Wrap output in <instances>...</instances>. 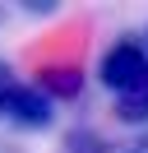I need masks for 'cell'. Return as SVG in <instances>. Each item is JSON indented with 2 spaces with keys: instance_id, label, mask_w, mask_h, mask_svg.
<instances>
[{
  "instance_id": "cell-1",
  "label": "cell",
  "mask_w": 148,
  "mask_h": 153,
  "mask_svg": "<svg viewBox=\"0 0 148 153\" xmlns=\"http://www.w3.org/2000/svg\"><path fill=\"white\" fill-rule=\"evenodd\" d=\"M97 79H102V88H111L116 97L130 93V88H139V84H148V47H144V37H139V33H120V37L102 51Z\"/></svg>"
},
{
  "instance_id": "cell-2",
  "label": "cell",
  "mask_w": 148,
  "mask_h": 153,
  "mask_svg": "<svg viewBox=\"0 0 148 153\" xmlns=\"http://www.w3.org/2000/svg\"><path fill=\"white\" fill-rule=\"evenodd\" d=\"M0 116H9V121L23 125V130H46V125L56 121V102L37 84H14L9 97H5V107H0Z\"/></svg>"
},
{
  "instance_id": "cell-3",
  "label": "cell",
  "mask_w": 148,
  "mask_h": 153,
  "mask_svg": "<svg viewBox=\"0 0 148 153\" xmlns=\"http://www.w3.org/2000/svg\"><path fill=\"white\" fill-rule=\"evenodd\" d=\"M33 84H37V88H42V93L56 102V97H79V88H83V74H79V70H42V74L33 79Z\"/></svg>"
},
{
  "instance_id": "cell-4",
  "label": "cell",
  "mask_w": 148,
  "mask_h": 153,
  "mask_svg": "<svg viewBox=\"0 0 148 153\" xmlns=\"http://www.w3.org/2000/svg\"><path fill=\"white\" fill-rule=\"evenodd\" d=\"M111 111H116V121H125V125H144L148 121V84L120 93L116 102H111Z\"/></svg>"
},
{
  "instance_id": "cell-5",
  "label": "cell",
  "mask_w": 148,
  "mask_h": 153,
  "mask_svg": "<svg viewBox=\"0 0 148 153\" xmlns=\"http://www.w3.org/2000/svg\"><path fill=\"white\" fill-rule=\"evenodd\" d=\"M14 84H18V79H14V70L0 60V107H5V97H9V88H14Z\"/></svg>"
},
{
  "instance_id": "cell-6",
  "label": "cell",
  "mask_w": 148,
  "mask_h": 153,
  "mask_svg": "<svg viewBox=\"0 0 148 153\" xmlns=\"http://www.w3.org/2000/svg\"><path fill=\"white\" fill-rule=\"evenodd\" d=\"M23 14H56V0H23Z\"/></svg>"
},
{
  "instance_id": "cell-7",
  "label": "cell",
  "mask_w": 148,
  "mask_h": 153,
  "mask_svg": "<svg viewBox=\"0 0 148 153\" xmlns=\"http://www.w3.org/2000/svg\"><path fill=\"white\" fill-rule=\"evenodd\" d=\"M144 47H148V28H144Z\"/></svg>"
},
{
  "instance_id": "cell-8",
  "label": "cell",
  "mask_w": 148,
  "mask_h": 153,
  "mask_svg": "<svg viewBox=\"0 0 148 153\" xmlns=\"http://www.w3.org/2000/svg\"><path fill=\"white\" fill-rule=\"evenodd\" d=\"M130 153H139V149H130Z\"/></svg>"
}]
</instances>
